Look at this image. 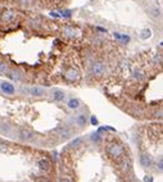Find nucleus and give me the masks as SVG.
Instances as JSON below:
<instances>
[{
  "label": "nucleus",
  "instance_id": "cd10ccee",
  "mask_svg": "<svg viewBox=\"0 0 163 182\" xmlns=\"http://www.w3.org/2000/svg\"><path fill=\"white\" fill-rule=\"evenodd\" d=\"M96 30H98V31H100V32H103V33H105V32H107V30H105V28H103V27H99V26H98V27H96Z\"/></svg>",
  "mask_w": 163,
  "mask_h": 182
},
{
  "label": "nucleus",
  "instance_id": "c756f323",
  "mask_svg": "<svg viewBox=\"0 0 163 182\" xmlns=\"http://www.w3.org/2000/svg\"><path fill=\"white\" fill-rule=\"evenodd\" d=\"M60 182H72V181H71V179H68V178H63Z\"/></svg>",
  "mask_w": 163,
  "mask_h": 182
},
{
  "label": "nucleus",
  "instance_id": "f8f14e48",
  "mask_svg": "<svg viewBox=\"0 0 163 182\" xmlns=\"http://www.w3.org/2000/svg\"><path fill=\"white\" fill-rule=\"evenodd\" d=\"M32 132L30 130H21L19 131V138L23 141H27V140H31L32 138Z\"/></svg>",
  "mask_w": 163,
  "mask_h": 182
},
{
  "label": "nucleus",
  "instance_id": "20e7f679",
  "mask_svg": "<svg viewBox=\"0 0 163 182\" xmlns=\"http://www.w3.org/2000/svg\"><path fill=\"white\" fill-rule=\"evenodd\" d=\"M14 18H16V12H14L13 9H7L1 13L0 19H1V22H4V23H11Z\"/></svg>",
  "mask_w": 163,
  "mask_h": 182
},
{
  "label": "nucleus",
  "instance_id": "a878e982",
  "mask_svg": "<svg viewBox=\"0 0 163 182\" xmlns=\"http://www.w3.org/2000/svg\"><path fill=\"white\" fill-rule=\"evenodd\" d=\"M90 122L91 123H93V124H98V120H96V117H95V115H91V118H90Z\"/></svg>",
  "mask_w": 163,
  "mask_h": 182
},
{
  "label": "nucleus",
  "instance_id": "bb28decb",
  "mask_svg": "<svg viewBox=\"0 0 163 182\" xmlns=\"http://www.w3.org/2000/svg\"><path fill=\"white\" fill-rule=\"evenodd\" d=\"M50 15H52V17H54V18H59V17H60L59 13H54V12L50 13Z\"/></svg>",
  "mask_w": 163,
  "mask_h": 182
},
{
  "label": "nucleus",
  "instance_id": "7c9ffc66",
  "mask_svg": "<svg viewBox=\"0 0 163 182\" xmlns=\"http://www.w3.org/2000/svg\"><path fill=\"white\" fill-rule=\"evenodd\" d=\"M160 46H163V42H160Z\"/></svg>",
  "mask_w": 163,
  "mask_h": 182
},
{
  "label": "nucleus",
  "instance_id": "4be33fe9",
  "mask_svg": "<svg viewBox=\"0 0 163 182\" xmlns=\"http://www.w3.org/2000/svg\"><path fill=\"white\" fill-rule=\"evenodd\" d=\"M81 141H82V138H81V137H80V138H76V140H73L72 142L70 144V145L72 146V148H76V146H78V145L81 144Z\"/></svg>",
  "mask_w": 163,
  "mask_h": 182
},
{
  "label": "nucleus",
  "instance_id": "c85d7f7f",
  "mask_svg": "<svg viewBox=\"0 0 163 182\" xmlns=\"http://www.w3.org/2000/svg\"><path fill=\"white\" fill-rule=\"evenodd\" d=\"M145 182H153V178H152V177H150V178H149V177H145Z\"/></svg>",
  "mask_w": 163,
  "mask_h": 182
},
{
  "label": "nucleus",
  "instance_id": "1a4fd4ad",
  "mask_svg": "<svg viewBox=\"0 0 163 182\" xmlns=\"http://www.w3.org/2000/svg\"><path fill=\"white\" fill-rule=\"evenodd\" d=\"M7 74H8V77L11 79H13V81H21L22 79V72L18 71V69H9V71L7 72Z\"/></svg>",
  "mask_w": 163,
  "mask_h": 182
},
{
  "label": "nucleus",
  "instance_id": "39448f33",
  "mask_svg": "<svg viewBox=\"0 0 163 182\" xmlns=\"http://www.w3.org/2000/svg\"><path fill=\"white\" fill-rule=\"evenodd\" d=\"M63 35L67 38H75L78 36V31L76 30V28H73L72 26H66V27L63 28Z\"/></svg>",
  "mask_w": 163,
  "mask_h": 182
},
{
  "label": "nucleus",
  "instance_id": "0eeeda50",
  "mask_svg": "<svg viewBox=\"0 0 163 182\" xmlns=\"http://www.w3.org/2000/svg\"><path fill=\"white\" fill-rule=\"evenodd\" d=\"M113 37L116 38L118 42L121 44H129L131 41V37L126 33H119V32H113Z\"/></svg>",
  "mask_w": 163,
  "mask_h": 182
},
{
  "label": "nucleus",
  "instance_id": "5701e85b",
  "mask_svg": "<svg viewBox=\"0 0 163 182\" xmlns=\"http://www.w3.org/2000/svg\"><path fill=\"white\" fill-rule=\"evenodd\" d=\"M157 168L159 169V171H162V172H163V158H162V159H159V160L157 161Z\"/></svg>",
  "mask_w": 163,
  "mask_h": 182
},
{
  "label": "nucleus",
  "instance_id": "9b49d317",
  "mask_svg": "<svg viewBox=\"0 0 163 182\" xmlns=\"http://www.w3.org/2000/svg\"><path fill=\"white\" fill-rule=\"evenodd\" d=\"M30 94H31L32 96H42V95L45 94V89L39 87V86H34L30 89Z\"/></svg>",
  "mask_w": 163,
  "mask_h": 182
},
{
  "label": "nucleus",
  "instance_id": "7ed1b4c3",
  "mask_svg": "<svg viewBox=\"0 0 163 182\" xmlns=\"http://www.w3.org/2000/svg\"><path fill=\"white\" fill-rule=\"evenodd\" d=\"M64 77L70 82H76L80 79V71L77 68H68L64 73Z\"/></svg>",
  "mask_w": 163,
  "mask_h": 182
},
{
  "label": "nucleus",
  "instance_id": "412c9836",
  "mask_svg": "<svg viewBox=\"0 0 163 182\" xmlns=\"http://www.w3.org/2000/svg\"><path fill=\"white\" fill-rule=\"evenodd\" d=\"M60 17H64V18H70L71 15H72V13H71V10H62V12L59 13Z\"/></svg>",
  "mask_w": 163,
  "mask_h": 182
},
{
  "label": "nucleus",
  "instance_id": "b1692460",
  "mask_svg": "<svg viewBox=\"0 0 163 182\" xmlns=\"http://www.w3.org/2000/svg\"><path fill=\"white\" fill-rule=\"evenodd\" d=\"M21 4L25 5V7H30L32 4V0H21Z\"/></svg>",
  "mask_w": 163,
  "mask_h": 182
},
{
  "label": "nucleus",
  "instance_id": "4468645a",
  "mask_svg": "<svg viewBox=\"0 0 163 182\" xmlns=\"http://www.w3.org/2000/svg\"><path fill=\"white\" fill-rule=\"evenodd\" d=\"M139 36L141 40H148V38L152 37V30H150V28H144V30L140 31Z\"/></svg>",
  "mask_w": 163,
  "mask_h": 182
},
{
  "label": "nucleus",
  "instance_id": "aec40b11",
  "mask_svg": "<svg viewBox=\"0 0 163 182\" xmlns=\"http://www.w3.org/2000/svg\"><path fill=\"white\" fill-rule=\"evenodd\" d=\"M8 71H9V68H8V66H7V63L0 59V73H5L7 74V72H8Z\"/></svg>",
  "mask_w": 163,
  "mask_h": 182
},
{
  "label": "nucleus",
  "instance_id": "9d476101",
  "mask_svg": "<svg viewBox=\"0 0 163 182\" xmlns=\"http://www.w3.org/2000/svg\"><path fill=\"white\" fill-rule=\"evenodd\" d=\"M57 131L63 138H68L72 135V130L70 127H67V126H60L59 128H57Z\"/></svg>",
  "mask_w": 163,
  "mask_h": 182
},
{
  "label": "nucleus",
  "instance_id": "2eb2a0df",
  "mask_svg": "<svg viewBox=\"0 0 163 182\" xmlns=\"http://www.w3.org/2000/svg\"><path fill=\"white\" fill-rule=\"evenodd\" d=\"M80 100L78 99H76V97H72V99H70L68 100V103H67V105H68V108L70 109H77L78 107H80Z\"/></svg>",
  "mask_w": 163,
  "mask_h": 182
},
{
  "label": "nucleus",
  "instance_id": "ddd939ff",
  "mask_svg": "<svg viewBox=\"0 0 163 182\" xmlns=\"http://www.w3.org/2000/svg\"><path fill=\"white\" fill-rule=\"evenodd\" d=\"M37 164H39V168L41 169V171H49V169H50V161L48 160L46 158L40 159Z\"/></svg>",
  "mask_w": 163,
  "mask_h": 182
},
{
  "label": "nucleus",
  "instance_id": "6ab92c4d",
  "mask_svg": "<svg viewBox=\"0 0 163 182\" xmlns=\"http://www.w3.org/2000/svg\"><path fill=\"white\" fill-rule=\"evenodd\" d=\"M132 77H134L135 79H137V81H140V79L144 78V73H142V71H140V69H135V71L132 72Z\"/></svg>",
  "mask_w": 163,
  "mask_h": 182
},
{
  "label": "nucleus",
  "instance_id": "f03ea898",
  "mask_svg": "<svg viewBox=\"0 0 163 182\" xmlns=\"http://www.w3.org/2000/svg\"><path fill=\"white\" fill-rule=\"evenodd\" d=\"M104 69H105V66L101 60H94L90 66V73L93 74L94 77H100L101 74L104 73Z\"/></svg>",
  "mask_w": 163,
  "mask_h": 182
},
{
  "label": "nucleus",
  "instance_id": "2f4dec72",
  "mask_svg": "<svg viewBox=\"0 0 163 182\" xmlns=\"http://www.w3.org/2000/svg\"><path fill=\"white\" fill-rule=\"evenodd\" d=\"M55 1H62V0H55Z\"/></svg>",
  "mask_w": 163,
  "mask_h": 182
},
{
  "label": "nucleus",
  "instance_id": "6e6552de",
  "mask_svg": "<svg viewBox=\"0 0 163 182\" xmlns=\"http://www.w3.org/2000/svg\"><path fill=\"white\" fill-rule=\"evenodd\" d=\"M139 160H140V164H141L142 167H150L152 165V156L149 155V154H146V153H142L141 155H140V158H139Z\"/></svg>",
  "mask_w": 163,
  "mask_h": 182
},
{
  "label": "nucleus",
  "instance_id": "a211bd4d",
  "mask_svg": "<svg viewBox=\"0 0 163 182\" xmlns=\"http://www.w3.org/2000/svg\"><path fill=\"white\" fill-rule=\"evenodd\" d=\"M148 12H149V14L152 15V17H154V18H158L160 15V9L158 7H150Z\"/></svg>",
  "mask_w": 163,
  "mask_h": 182
},
{
  "label": "nucleus",
  "instance_id": "f3484780",
  "mask_svg": "<svg viewBox=\"0 0 163 182\" xmlns=\"http://www.w3.org/2000/svg\"><path fill=\"white\" fill-rule=\"evenodd\" d=\"M53 99H54L55 101H62V100L64 99V92L60 91V90H55V91L53 92Z\"/></svg>",
  "mask_w": 163,
  "mask_h": 182
},
{
  "label": "nucleus",
  "instance_id": "393cba45",
  "mask_svg": "<svg viewBox=\"0 0 163 182\" xmlns=\"http://www.w3.org/2000/svg\"><path fill=\"white\" fill-rule=\"evenodd\" d=\"M36 182H50V179H48L46 177H37Z\"/></svg>",
  "mask_w": 163,
  "mask_h": 182
},
{
  "label": "nucleus",
  "instance_id": "f257e3e1",
  "mask_svg": "<svg viewBox=\"0 0 163 182\" xmlns=\"http://www.w3.org/2000/svg\"><path fill=\"white\" fill-rule=\"evenodd\" d=\"M107 150H108V154L111 155V158H113V159H121L122 156H123V154H125L123 145L119 144V142L109 144L108 148H107Z\"/></svg>",
  "mask_w": 163,
  "mask_h": 182
},
{
  "label": "nucleus",
  "instance_id": "423d86ee",
  "mask_svg": "<svg viewBox=\"0 0 163 182\" xmlns=\"http://www.w3.org/2000/svg\"><path fill=\"white\" fill-rule=\"evenodd\" d=\"M0 89H1V91H3L4 94H8V95H13L14 92H16L14 86L12 83H9V82H1V83H0Z\"/></svg>",
  "mask_w": 163,
  "mask_h": 182
},
{
  "label": "nucleus",
  "instance_id": "dca6fc26",
  "mask_svg": "<svg viewBox=\"0 0 163 182\" xmlns=\"http://www.w3.org/2000/svg\"><path fill=\"white\" fill-rule=\"evenodd\" d=\"M76 123H77L80 127H83V126L87 123V118H86L85 114H78L77 117H76Z\"/></svg>",
  "mask_w": 163,
  "mask_h": 182
}]
</instances>
